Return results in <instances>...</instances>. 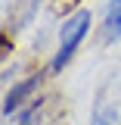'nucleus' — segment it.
<instances>
[{"label":"nucleus","mask_w":121,"mask_h":125,"mask_svg":"<svg viewBox=\"0 0 121 125\" xmlns=\"http://www.w3.org/2000/svg\"><path fill=\"white\" fill-rule=\"evenodd\" d=\"M90 10H78L72 13L65 22H62L59 28V47H56V53H53V60H50V75H56L62 72V66H68V60L75 56V50L81 47V41L87 38V31H90Z\"/></svg>","instance_id":"obj_1"},{"label":"nucleus","mask_w":121,"mask_h":125,"mask_svg":"<svg viewBox=\"0 0 121 125\" xmlns=\"http://www.w3.org/2000/svg\"><path fill=\"white\" fill-rule=\"evenodd\" d=\"M40 88V75L34 72V75L22 78V81H16L13 88L6 91V97H3V106H0V113L3 116H13V113H19V109H25L31 103V94Z\"/></svg>","instance_id":"obj_2"},{"label":"nucleus","mask_w":121,"mask_h":125,"mask_svg":"<svg viewBox=\"0 0 121 125\" xmlns=\"http://www.w3.org/2000/svg\"><path fill=\"white\" fill-rule=\"evenodd\" d=\"M118 38H121V0H112L103 19V41H118Z\"/></svg>","instance_id":"obj_3"},{"label":"nucleus","mask_w":121,"mask_h":125,"mask_svg":"<svg viewBox=\"0 0 121 125\" xmlns=\"http://www.w3.org/2000/svg\"><path fill=\"white\" fill-rule=\"evenodd\" d=\"M37 6H40V0H16V6H13V22H16V28H25L31 19H34Z\"/></svg>","instance_id":"obj_4"},{"label":"nucleus","mask_w":121,"mask_h":125,"mask_svg":"<svg viewBox=\"0 0 121 125\" xmlns=\"http://www.w3.org/2000/svg\"><path fill=\"white\" fill-rule=\"evenodd\" d=\"M118 122V113H115V106H96V113H93V122L90 125H115Z\"/></svg>","instance_id":"obj_5"},{"label":"nucleus","mask_w":121,"mask_h":125,"mask_svg":"<svg viewBox=\"0 0 121 125\" xmlns=\"http://www.w3.org/2000/svg\"><path fill=\"white\" fill-rule=\"evenodd\" d=\"M78 0H59V10H68V6H75Z\"/></svg>","instance_id":"obj_6"}]
</instances>
